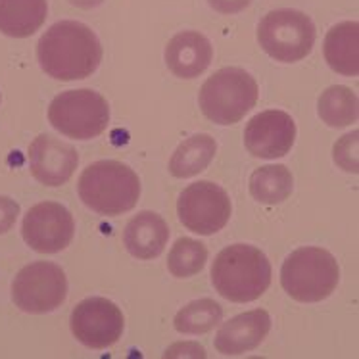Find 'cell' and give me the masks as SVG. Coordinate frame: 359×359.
<instances>
[{"label":"cell","mask_w":359,"mask_h":359,"mask_svg":"<svg viewBox=\"0 0 359 359\" xmlns=\"http://www.w3.org/2000/svg\"><path fill=\"white\" fill-rule=\"evenodd\" d=\"M37 58L44 74L54 79H85L100 66L102 46L85 23L58 22L39 41Z\"/></svg>","instance_id":"cell-1"},{"label":"cell","mask_w":359,"mask_h":359,"mask_svg":"<svg viewBox=\"0 0 359 359\" xmlns=\"http://www.w3.org/2000/svg\"><path fill=\"white\" fill-rule=\"evenodd\" d=\"M212 283L229 302H254L271 285V264L256 246L233 244L215 256Z\"/></svg>","instance_id":"cell-2"},{"label":"cell","mask_w":359,"mask_h":359,"mask_svg":"<svg viewBox=\"0 0 359 359\" xmlns=\"http://www.w3.org/2000/svg\"><path fill=\"white\" fill-rule=\"evenodd\" d=\"M79 198L93 212L116 217L133 210L140 196L139 175L121 161L90 163L77 183Z\"/></svg>","instance_id":"cell-3"},{"label":"cell","mask_w":359,"mask_h":359,"mask_svg":"<svg viewBox=\"0 0 359 359\" xmlns=\"http://www.w3.org/2000/svg\"><path fill=\"white\" fill-rule=\"evenodd\" d=\"M340 269L334 256L323 248L294 250L280 269V285L296 302L311 304L329 298L337 290Z\"/></svg>","instance_id":"cell-4"},{"label":"cell","mask_w":359,"mask_h":359,"mask_svg":"<svg viewBox=\"0 0 359 359\" xmlns=\"http://www.w3.org/2000/svg\"><path fill=\"white\" fill-rule=\"evenodd\" d=\"M256 79L241 67H223L200 88L198 104L205 118L217 125L238 123L257 102Z\"/></svg>","instance_id":"cell-5"},{"label":"cell","mask_w":359,"mask_h":359,"mask_svg":"<svg viewBox=\"0 0 359 359\" xmlns=\"http://www.w3.org/2000/svg\"><path fill=\"white\" fill-rule=\"evenodd\" d=\"M257 41L273 60L294 64L308 56L316 44V25L300 10H273L257 25Z\"/></svg>","instance_id":"cell-6"},{"label":"cell","mask_w":359,"mask_h":359,"mask_svg":"<svg viewBox=\"0 0 359 359\" xmlns=\"http://www.w3.org/2000/svg\"><path fill=\"white\" fill-rule=\"evenodd\" d=\"M48 121L69 139L90 140L106 131L110 106L100 93L90 88L66 90L50 102Z\"/></svg>","instance_id":"cell-7"},{"label":"cell","mask_w":359,"mask_h":359,"mask_svg":"<svg viewBox=\"0 0 359 359\" xmlns=\"http://www.w3.org/2000/svg\"><path fill=\"white\" fill-rule=\"evenodd\" d=\"M66 273L50 262L25 265L12 283V300L25 313H50L66 302Z\"/></svg>","instance_id":"cell-8"},{"label":"cell","mask_w":359,"mask_h":359,"mask_svg":"<svg viewBox=\"0 0 359 359\" xmlns=\"http://www.w3.org/2000/svg\"><path fill=\"white\" fill-rule=\"evenodd\" d=\"M231 198L219 184L198 181L189 184L177 200L179 221L196 235L210 236L219 233L231 219Z\"/></svg>","instance_id":"cell-9"},{"label":"cell","mask_w":359,"mask_h":359,"mask_svg":"<svg viewBox=\"0 0 359 359\" xmlns=\"http://www.w3.org/2000/svg\"><path fill=\"white\" fill-rule=\"evenodd\" d=\"M75 221L66 205L41 202L23 217L22 235L27 246L39 254H58L74 241Z\"/></svg>","instance_id":"cell-10"},{"label":"cell","mask_w":359,"mask_h":359,"mask_svg":"<svg viewBox=\"0 0 359 359\" xmlns=\"http://www.w3.org/2000/svg\"><path fill=\"white\" fill-rule=\"evenodd\" d=\"M72 332L81 344L104 350L116 344L125 329L121 309L106 298H87L79 302L72 311Z\"/></svg>","instance_id":"cell-11"},{"label":"cell","mask_w":359,"mask_h":359,"mask_svg":"<svg viewBox=\"0 0 359 359\" xmlns=\"http://www.w3.org/2000/svg\"><path fill=\"white\" fill-rule=\"evenodd\" d=\"M296 140L292 116L280 110H267L250 119L244 129L248 152L262 160H277L290 152Z\"/></svg>","instance_id":"cell-12"},{"label":"cell","mask_w":359,"mask_h":359,"mask_svg":"<svg viewBox=\"0 0 359 359\" xmlns=\"http://www.w3.org/2000/svg\"><path fill=\"white\" fill-rule=\"evenodd\" d=\"M79 163L74 147L50 135H39L29 147L31 175L46 187L67 183Z\"/></svg>","instance_id":"cell-13"},{"label":"cell","mask_w":359,"mask_h":359,"mask_svg":"<svg viewBox=\"0 0 359 359\" xmlns=\"http://www.w3.org/2000/svg\"><path fill=\"white\" fill-rule=\"evenodd\" d=\"M271 330V317L265 309H252L229 319L215 334V350L223 355H242L256 350Z\"/></svg>","instance_id":"cell-14"},{"label":"cell","mask_w":359,"mask_h":359,"mask_svg":"<svg viewBox=\"0 0 359 359\" xmlns=\"http://www.w3.org/2000/svg\"><path fill=\"white\" fill-rule=\"evenodd\" d=\"M212 43L198 31L177 33L165 46V64L169 72L181 79H194L212 64Z\"/></svg>","instance_id":"cell-15"},{"label":"cell","mask_w":359,"mask_h":359,"mask_svg":"<svg viewBox=\"0 0 359 359\" xmlns=\"http://www.w3.org/2000/svg\"><path fill=\"white\" fill-rule=\"evenodd\" d=\"M169 241V227L161 215L154 212H140L123 231L127 252L137 259H154L163 252Z\"/></svg>","instance_id":"cell-16"},{"label":"cell","mask_w":359,"mask_h":359,"mask_svg":"<svg viewBox=\"0 0 359 359\" xmlns=\"http://www.w3.org/2000/svg\"><path fill=\"white\" fill-rule=\"evenodd\" d=\"M323 52L327 64L337 74L355 77L359 74V23L342 22L330 27Z\"/></svg>","instance_id":"cell-17"},{"label":"cell","mask_w":359,"mask_h":359,"mask_svg":"<svg viewBox=\"0 0 359 359\" xmlns=\"http://www.w3.org/2000/svg\"><path fill=\"white\" fill-rule=\"evenodd\" d=\"M48 14L46 0H0V33L25 39L43 27Z\"/></svg>","instance_id":"cell-18"},{"label":"cell","mask_w":359,"mask_h":359,"mask_svg":"<svg viewBox=\"0 0 359 359\" xmlns=\"http://www.w3.org/2000/svg\"><path fill=\"white\" fill-rule=\"evenodd\" d=\"M217 152V142L210 135H194L179 144L171 160L169 173L177 179H189L202 173Z\"/></svg>","instance_id":"cell-19"},{"label":"cell","mask_w":359,"mask_h":359,"mask_svg":"<svg viewBox=\"0 0 359 359\" xmlns=\"http://www.w3.org/2000/svg\"><path fill=\"white\" fill-rule=\"evenodd\" d=\"M292 191L294 179L286 165H264L250 177V194L262 204H280Z\"/></svg>","instance_id":"cell-20"},{"label":"cell","mask_w":359,"mask_h":359,"mask_svg":"<svg viewBox=\"0 0 359 359\" xmlns=\"http://www.w3.org/2000/svg\"><path fill=\"white\" fill-rule=\"evenodd\" d=\"M319 118L329 127H348L358 121L359 104L352 88L344 85L329 87L319 96Z\"/></svg>","instance_id":"cell-21"},{"label":"cell","mask_w":359,"mask_h":359,"mask_svg":"<svg viewBox=\"0 0 359 359\" xmlns=\"http://www.w3.org/2000/svg\"><path fill=\"white\" fill-rule=\"evenodd\" d=\"M223 319V308L215 300L204 298L187 304L177 311L175 329L181 334H204L215 329Z\"/></svg>","instance_id":"cell-22"},{"label":"cell","mask_w":359,"mask_h":359,"mask_svg":"<svg viewBox=\"0 0 359 359\" xmlns=\"http://www.w3.org/2000/svg\"><path fill=\"white\" fill-rule=\"evenodd\" d=\"M205 262L208 248L202 242L194 238H179L169 252L168 269L177 279H189L202 271Z\"/></svg>","instance_id":"cell-23"},{"label":"cell","mask_w":359,"mask_h":359,"mask_svg":"<svg viewBox=\"0 0 359 359\" xmlns=\"http://www.w3.org/2000/svg\"><path fill=\"white\" fill-rule=\"evenodd\" d=\"M359 131L348 133L334 144V161L348 173H359L358 161Z\"/></svg>","instance_id":"cell-24"},{"label":"cell","mask_w":359,"mask_h":359,"mask_svg":"<svg viewBox=\"0 0 359 359\" xmlns=\"http://www.w3.org/2000/svg\"><path fill=\"white\" fill-rule=\"evenodd\" d=\"M18 215H20V204L10 196H0V235H4L14 227Z\"/></svg>","instance_id":"cell-25"},{"label":"cell","mask_w":359,"mask_h":359,"mask_svg":"<svg viewBox=\"0 0 359 359\" xmlns=\"http://www.w3.org/2000/svg\"><path fill=\"white\" fill-rule=\"evenodd\" d=\"M163 358H205V350L196 342H179L165 350Z\"/></svg>","instance_id":"cell-26"},{"label":"cell","mask_w":359,"mask_h":359,"mask_svg":"<svg viewBox=\"0 0 359 359\" xmlns=\"http://www.w3.org/2000/svg\"><path fill=\"white\" fill-rule=\"evenodd\" d=\"M208 2H210V6H212L215 12L231 15L238 14L244 8H248L252 0H208Z\"/></svg>","instance_id":"cell-27"},{"label":"cell","mask_w":359,"mask_h":359,"mask_svg":"<svg viewBox=\"0 0 359 359\" xmlns=\"http://www.w3.org/2000/svg\"><path fill=\"white\" fill-rule=\"evenodd\" d=\"M72 6H77V8H83V10H90V8H96L102 4L104 0H67Z\"/></svg>","instance_id":"cell-28"}]
</instances>
